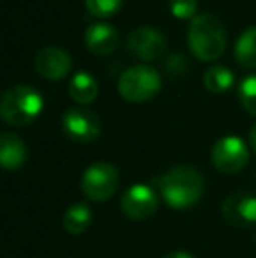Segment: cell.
<instances>
[{
    "instance_id": "cell-1",
    "label": "cell",
    "mask_w": 256,
    "mask_h": 258,
    "mask_svg": "<svg viewBox=\"0 0 256 258\" xmlns=\"http://www.w3.org/2000/svg\"><path fill=\"white\" fill-rule=\"evenodd\" d=\"M154 188L174 209H188L197 204L204 194V177L192 165H176L154 177Z\"/></svg>"
},
{
    "instance_id": "cell-2",
    "label": "cell",
    "mask_w": 256,
    "mask_h": 258,
    "mask_svg": "<svg viewBox=\"0 0 256 258\" xmlns=\"http://www.w3.org/2000/svg\"><path fill=\"white\" fill-rule=\"evenodd\" d=\"M190 49L200 60H216L226 46V32L223 23L209 13H200L192 20L188 28Z\"/></svg>"
},
{
    "instance_id": "cell-3",
    "label": "cell",
    "mask_w": 256,
    "mask_h": 258,
    "mask_svg": "<svg viewBox=\"0 0 256 258\" xmlns=\"http://www.w3.org/2000/svg\"><path fill=\"white\" fill-rule=\"evenodd\" d=\"M44 107V99L28 85H16L2 95L0 114L4 121L13 126L30 125Z\"/></svg>"
},
{
    "instance_id": "cell-4",
    "label": "cell",
    "mask_w": 256,
    "mask_h": 258,
    "mask_svg": "<svg viewBox=\"0 0 256 258\" xmlns=\"http://www.w3.org/2000/svg\"><path fill=\"white\" fill-rule=\"evenodd\" d=\"M161 78L156 69L149 65H133L120 76L118 90L130 102H144L160 92Z\"/></svg>"
},
{
    "instance_id": "cell-5",
    "label": "cell",
    "mask_w": 256,
    "mask_h": 258,
    "mask_svg": "<svg viewBox=\"0 0 256 258\" xmlns=\"http://www.w3.org/2000/svg\"><path fill=\"white\" fill-rule=\"evenodd\" d=\"M120 186V172L113 163L95 162L82 172L81 190L90 201L106 202Z\"/></svg>"
},
{
    "instance_id": "cell-6",
    "label": "cell",
    "mask_w": 256,
    "mask_h": 258,
    "mask_svg": "<svg viewBox=\"0 0 256 258\" xmlns=\"http://www.w3.org/2000/svg\"><path fill=\"white\" fill-rule=\"evenodd\" d=\"M211 158L218 170L225 174H235L249 162V148L240 137L225 136L214 144Z\"/></svg>"
},
{
    "instance_id": "cell-7",
    "label": "cell",
    "mask_w": 256,
    "mask_h": 258,
    "mask_svg": "<svg viewBox=\"0 0 256 258\" xmlns=\"http://www.w3.org/2000/svg\"><path fill=\"white\" fill-rule=\"evenodd\" d=\"M158 209V191L149 184H132L121 197V211L130 220H147Z\"/></svg>"
},
{
    "instance_id": "cell-8",
    "label": "cell",
    "mask_w": 256,
    "mask_h": 258,
    "mask_svg": "<svg viewBox=\"0 0 256 258\" xmlns=\"http://www.w3.org/2000/svg\"><path fill=\"white\" fill-rule=\"evenodd\" d=\"M63 132L75 143H92L100 136V119L95 112L84 107H70L65 111Z\"/></svg>"
},
{
    "instance_id": "cell-9",
    "label": "cell",
    "mask_w": 256,
    "mask_h": 258,
    "mask_svg": "<svg viewBox=\"0 0 256 258\" xmlns=\"http://www.w3.org/2000/svg\"><path fill=\"white\" fill-rule=\"evenodd\" d=\"M223 216L237 228L256 227V195L235 191L223 202Z\"/></svg>"
},
{
    "instance_id": "cell-10",
    "label": "cell",
    "mask_w": 256,
    "mask_h": 258,
    "mask_svg": "<svg viewBox=\"0 0 256 258\" xmlns=\"http://www.w3.org/2000/svg\"><path fill=\"white\" fill-rule=\"evenodd\" d=\"M128 48L140 60H156L167 49V41L158 28L142 25L130 34Z\"/></svg>"
},
{
    "instance_id": "cell-11",
    "label": "cell",
    "mask_w": 256,
    "mask_h": 258,
    "mask_svg": "<svg viewBox=\"0 0 256 258\" xmlns=\"http://www.w3.org/2000/svg\"><path fill=\"white\" fill-rule=\"evenodd\" d=\"M35 69L49 81L63 79L72 69V58L67 51L56 46H46L35 54Z\"/></svg>"
},
{
    "instance_id": "cell-12",
    "label": "cell",
    "mask_w": 256,
    "mask_h": 258,
    "mask_svg": "<svg viewBox=\"0 0 256 258\" xmlns=\"http://www.w3.org/2000/svg\"><path fill=\"white\" fill-rule=\"evenodd\" d=\"M84 42L97 54L113 53L120 44V32L106 21L92 23L84 32Z\"/></svg>"
},
{
    "instance_id": "cell-13",
    "label": "cell",
    "mask_w": 256,
    "mask_h": 258,
    "mask_svg": "<svg viewBox=\"0 0 256 258\" xmlns=\"http://www.w3.org/2000/svg\"><path fill=\"white\" fill-rule=\"evenodd\" d=\"M27 160V146L16 134L6 132L0 137V163L6 170L20 169Z\"/></svg>"
},
{
    "instance_id": "cell-14",
    "label": "cell",
    "mask_w": 256,
    "mask_h": 258,
    "mask_svg": "<svg viewBox=\"0 0 256 258\" xmlns=\"http://www.w3.org/2000/svg\"><path fill=\"white\" fill-rule=\"evenodd\" d=\"M68 93L70 97L79 104H90L99 95V83L95 81L92 74L81 71L72 76L68 83Z\"/></svg>"
},
{
    "instance_id": "cell-15",
    "label": "cell",
    "mask_w": 256,
    "mask_h": 258,
    "mask_svg": "<svg viewBox=\"0 0 256 258\" xmlns=\"http://www.w3.org/2000/svg\"><path fill=\"white\" fill-rule=\"evenodd\" d=\"M92 223V211L86 204H72L65 211L63 228L72 235L84 234Z\"/></svg>"
},
{
    "instance_id": "cell-16",
    "label": "cell",
    "mask_w": 256,
    "mask_h": 258,
    "mask_svg": "<svg viewBox=\"0 0 256 258\" xmlns=\"http://www.w3.org/2000/svg\"><path fill=\"white\" fill-rule=\"evenodd\" d=\"M235 60L244 67H256V27H249L235 42Z\"/></svg>"
},
{
    "instance_id": "cell-17",
    "label": "cell",
    "mask_w": 256,
    "mask_h": 258,
    "mask_svg": "<svg viewBox=\"0 0 256 258\" xmlns=\"http://www.w3.org/2000/svg\"><path fill=\"white\" fill-rule=\"evenodd\" d=\"M233 81V72L230 71L228 67L225 65H212L205 71L204 74V83H205V88L212 93H223L226 90L232 88Z\"/></svg>"
},
{
    "instance_id": "cell-18",
    "label": "cell",
    "mask_w": 256,
    "mask_h": 258,
    "mask_svg": "<svg viewBox=\"0 0 256 258\" xmlns=\"http://www.w3.org/2000/svg\"><path fill=\"white\" fill-rule=\"evenodd\" d=\"M239 100L249 114L256 116V74L247 76L239 85Z\"/></svg>"
},
{
    "instance_id": "cell-19",
    "label": "cell",
    "mask_w": 256,
    "mask_h": 258,
    "mask_svg": "<svg viewBox=\"0 0 256 258\" xmlns=\"http://www.w3.org/2000/svg\"><path fill=\"white\" fill-rule=\"evenodd\" d=\"M123 0H86V7H88L90 14L99 18H107L118 13L121 7Z\"/></svg>"
},
{
    "instance_id": "cell-20",
    "label": "cell",
    "mask_w": 256,
    "mask_h": 258,
    "mask_svg": "<svg viewBox=\"0 0 256 258\" xmlns=\"http://www.w3.org/2000/svg\"><path fill=\"white\" fill-rule=\"evenodd\" d=\"M168 7H170V13L176 18H195L197 16V0H168Z\"/></svg>"
},
{
    "instance_id": "cell-21",
    "label": "cell",
    "mask_w": 256,
    "mask_h": 258,
    "mask_svg": "<svg viewBox=\"0 0 256 258\" xmlns=\"http://www.w3.org/2000/svg\"><path fill=\"white\" fill-rule=\"evenodd\" d=\"M163 258H195V256L190 255L188 251H172L168 255H165Z\"/></svg>"
},
{
    "instance_id": "cell-22",
    "label": "cell",
    "mask_w": 256,
    "mask_h": 258,
    "mask_svg": "<svg viewBox=\"0 0 256 258\" xmlns=\"http://www.w3.org/2000/svg\"><path fill=\"white\" fill-rule=\"evenodd\" d=\"M249 146L253 148V151L256 153V125H253V128L249 130Z\"/></svg>"
},
{
    "instance_id": "cell-23",
    "label": "cell",
    "mask_w": 256,
    "mask_h": 258,
    "mask_svg": "<svg viewBox=\"0 0 256 258\" xmlns=\"http://www.w3.org/2000/svg\"><path fill=\"white\" fill-rule=\"evenodd\" d=\"M254 242H256V230H254Z\"/></svg>"
}]
</instances>
